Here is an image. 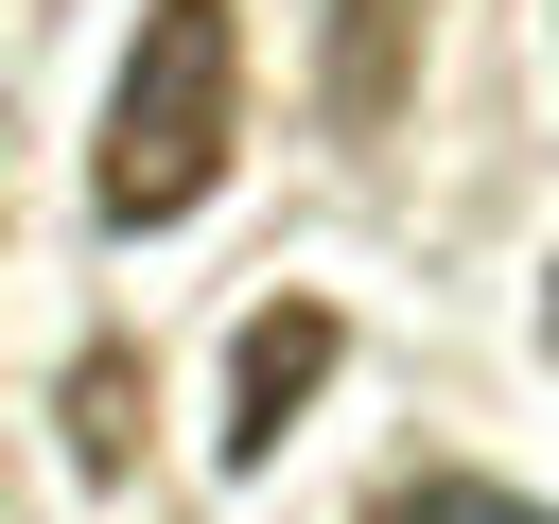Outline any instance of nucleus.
Here are the masks:
<instances>
[{
  "mask_svg": "<svg viewBox=\"0 0 559 524\" xmlns=\"http://www.w3.org/2000/svg\"><path fill=\"white\" fill-rule=\"evenodd\" d=\"M542 349H559V279H542Z\"/></svg>",
  "mask_w": 559,
  "mask_h": 524,
  "instance_id": "nucleus-6",
  "label": "nucleus"
},
{
  "mask_svg": "<svg viewBox=\"0 0 559 524\" xmlns=\"http://www.w3.org/2000/svg\"><path fill=\"white\" fill-rule=\"evenodd\" d=\"M332 349H349L332 297H262V314L227 332V472H262V454L297 437V402L332 384Z\"/></svg>",
  "mask_w": 559,
  "mask_h": 524,
  "instance_id": "nucleus-2",
  "label": "nucleus"
},
{
  "mask_svg": "<svg viewBox=\"0 0 559 524\" xmlns=\"http://www.w3.org/2000/svg\"><path fill=\"white\" fill-rule=\"evenodd\" d=\"M227 140H245V17H227V0H140V52H122V87H105L87 210H105V227H175V210H210Z\"/></svg>",
  "mask_w": 559,
  "mask_h": 524,
  "instance_id": "nucleus-1",
  "label": "nucleus"
},
{
  "mask_svg": "<svg viewBox=\"0 0 559 524\" xmlns=\"http://www.w3.org/2000/svg\"><path fill=\"white\" fill-rule=\"evenodd\" d=\"M402 87H419V0H332V52H314V105L367 140V122H402Z\"/></svg>",
  "mask_w": 559,
  "mask_h": 524,
  "instance_id": "nucleus-3",
  "label": "nucleus"
},
{
  "mask_svg": "<svg viewBox=\"0 0 559 524\" xmlns=\"http://www.w3.org/2000/svg\"><path fill=\"white\" fill-rule=\"evenodd\" d=\"M52 419H70V472L87 489H122L140 472V419H157V384H140V349L105 332V349H70V384H52Z\"/></svg>",
  "mask_w": 559,
  "mask_h": 524,
  "instance_id": "nucleus-4",
  "label": "nucleus"
},
{
  "mask_svg": "<svg viewBox=\"0 0 559 524\" xmlns=\"http://www.w3.org/2000/svg\"><path fill=\"white\" fill-rule=\"evenodd\" d=\"M367 524H454V507H367Z\"/></svg>",
  "mask_w": 559,
  "mask_h": 524,
  "instance_id": "nucleus-5",
  "label": "nucleus"
}]
</instances>
